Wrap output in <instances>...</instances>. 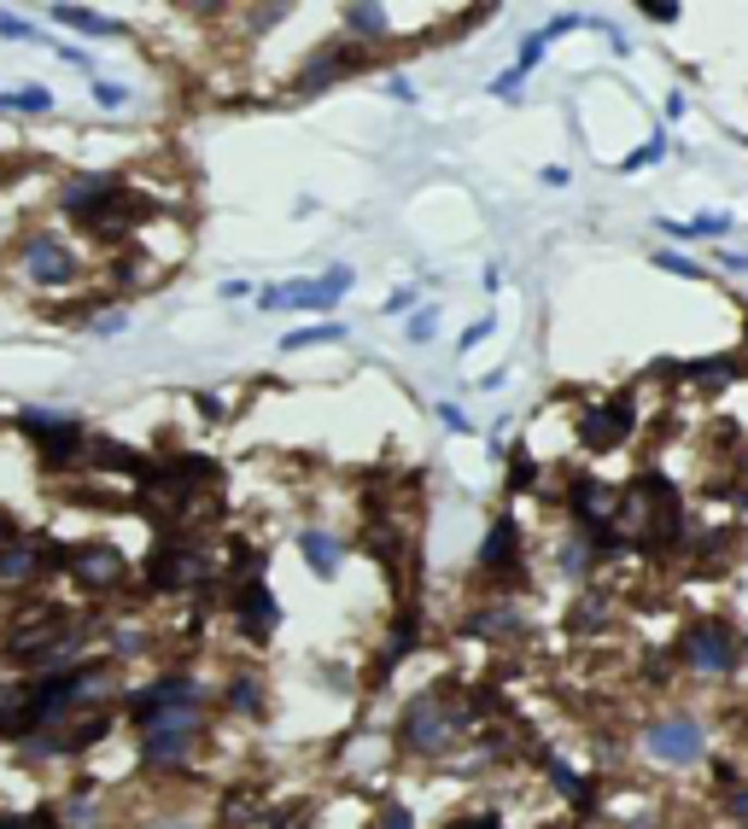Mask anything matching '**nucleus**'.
Returning <instances> with one entry per match:
<instances>
[{"label":"nucleus","instance_id":"bb28decb","mask_svg":"<svg viewBox=\"0 0 748 829\" xmlns=\"http://www.w3.org/2000/svg\"><path fill=\"white\" fill-rule=\"evenodd\" d=\"M533 485H538V462L526 456V444H514V462H509V485H503V491L521 497V491H533Z\"/></svg>","mask_w":748,"mask_h":829},{"label":"nucleus","instance_id":"f704fd0d","mask_svg":"<svg viewBox=\"0 0 748 829\" xmlns=\"http://www.w3.org/2000/svg\"><path fill=\"white\" fill-rule=\"evenodd\" d=\"M194 403H199V415H205V420H228V398H216V392H199Z\"/></svg>","mask_w":748,"mask_h":829},{"label":"nucleus","instance_id":"58836bf2","mask_svg":"<svg viewBox=\"0 0 748 829\" xmlns=\"http://www.w3.org/2000/svg\"><path fill=\"white\" fill-rule=\"evenodd\" d=\"M491 93H497V100H514V93H521V71H503V76H491Z\"/></svg>","mask_w":748,"mask_h":829},{"label":"nucleus","instance_id":"4468645a","mask_svg":"<svg viewBox=\"0 0 748 829\" xmlns=\"http://www.w3.org/2000/svg\"><path fill=\"white\" fill-rule=\"evenodd\" d=\"M568 508H573V520H579L585 531H608L620 520V491L602 485V479H573L568 485Z\"/></svg>","mask_w":748,"mask_h":829},{"label":"nucleus","instance_id":"7ed1b4c3","mask_svg":"<svg viewBox=\"0 0 748 829\" xmlns=\"http://www.w3.org/2000/svg\"><path fill=\"white\" fill-rule=\"evenodd\" d=\"M135 737H140V771H176L194 754V742L205 737V707H170L152 725H140Z\"/></svg>","mask_w":748,"mask_h":829},{"label":"nucleus","instance_id":"8fccbe9b","mask_svg":"<svg viewBox=\"0 0 748 829\" xmlns=\"http://www.w3.org/2000/svg\"><path fill=\"white\" fill-rule=\"evenodd\" d=\"M538 829H561V824H538Z\"/></svg>","mask_w":748,"mask_h":829},{"label":"nucleus","instance_id":"423d86ee","mask_svg":"<svg viewBox=\"0 0 748 829\" xmlns=\"http://www.w3.org/2000/svg\"><path fill=\"white\" fill-rule=\"evenodd\" d=\"M644 754L649 759H661V765H696V759H708V730H701V718L690 713H666V718H649L644 725Z\"/></svg>","mask_w":748,"mask_h":829},{"label":"nucleus","instance_id":"f03ea898","mask_svg":"<svg viewBox=\"0 0 748 829\" xmlns=\"http://www.w3.org/2000/svg\"><path fill=\"white\" fill-rule=\"evenodd\" d=\"M673 654L684 661V671H696V678H731L743 661V637L731 619H690L678 631Z\"/></svg>","mask_w":748,"mask_h":829},{"label":"nucleus","instance_id":"ea45409f","mask_svg":"<svg viewBox=\"0 0 748 829\" xmlns=\"http://www.w3.org/2000/svg\"><path fill=\"white\" fill-rule=\"evenodd\" d=\"M439 420H445L450 432H474V420H467V415L457 410V403H439Z\"/></svg>","mask_w":748,"mask_h":829},{"label":"nucleus","instance_id":"5701e85b","mask_svg":"<svg viewBox=\"0 0 748 829\" xmlns=\"http://www.w3.org/2000/svg\"><path fill=\"white\" fill-rule=\"evenodd\" d=\"M53 18L71 24V29H83V36H123L117 18H100V12H88V7H53Z\"/></svg>","mask_w":748,"mask_h":829},{"label":"nucleus","instance_id":"473e14b6","mask_svg":"<svg viewBox=\"0 0 748 829\" xmlns=\"http://www.w3.org/2000/svg\"><path fill=\"white\" fill-rule=\"evenodd\" d=\"M304 818H310V806H280V812H270V829H304Z\"/></svg>","mask_w":748,"mask_h":829},{"label":"nucleus","instance_id":"ddd939ff","mask_svg":"<svg viewBox=\"0 0 748 829\" xmlns=\"http://www.w3.org/2000/svg\"><path fill=\"white\" fill-rule=\"evenodd\" d=\"M479 567L497 573V585H526V567H521V526L509 514H497L486 543H479Z\"/></svg>","mask_w":748,"mask_h":829},{"label":"nucleus","instance_id":"2eb2a0df","mask_svg":"<svg viewBox=\"0 0 748 829\" xmlns=\"http://www.w3.org/2000/svg\"><path fill=\"white\" fill-rule=\"evenodd\" d=\"M83 467H100V474H129V479L140 485L152 462L140 456V450L117 444V438H94V432H88V444H83Z\"/></svg>","mask_w":748,"mask_h":829},{"label":"nucleus","instance_id":"4c0bfd02","mask_svg":"<svg viewBox=\"0 0 748 829\" xmlns=\"http://www.w3.org/2000/svg\"><path fill=\"white\" fill-rule=\"evenodd\" d=\"M0 36L7 41H41V29H29L24 18H0Z\"/></svg>","mask_w":748,"mask_h":829},{"label":"nucleus","instance_id":"9d476101","mask_svg":"<svg viewBox=\"0 0 748 829\" xmlns=\"http://www.w3.org/2000/svg\"><path fill=\"white\" fill-rule=\"evenodd\" d=\"M632 432H637V410H632V398L590 403V415L579 420V444L590 450V456H608V450H620Z\"/></svg>","mask_w":748,"mask_h":829},{"label":"nucleus","instance_id":"a211bd4d","mask_svg":"<svg viewBox=\"0 0 748 829\" xmlns=\"http://www.w3.org/2000/svg\"><path fill=\"white\" fill-rule=\"evenodd\" d=\"M514 631H521V614H514L509 602H486L462 625V637H479V643H497V637H514Z\"/></svg>","mask_w":748,"mask_h":829},{"label":"nucleus","instance_id":"2f4dec72","mask_svg":"<svg viewBox=\"0 0 748 829\" xmlns=\"http://www.w3.org/2000/svg\"><path fill=\"white\" fill-rule=\"evenodd\" d=\"M579 24H585V18H579V12H561V18H550V24H544V29H538V41H544V47H550V41H561V36H568V29H579Z\"/></svg>","mask_w":748,"mask_h":829},{"label":"nucleus","instance_id":"0eeeda50","mask_svg":"<svg viewBox=\"0 0 748 829\" xmlns=\"http://www.w3.org/2000/svg\"><path fill=\"white\" fill-rule=\"evenodd\" d=\"M65 573H71V585L83 590V596H112V590L129 585V561H123V550H117V543H105V538L76 543Z\"/></svg>","mask_w":748,"mask_h":829},{"label":"nucleus","instance_id":"09e8293b","mask_svg":"<svg viewBox=\"0 0 748 829\" xmlns=\"http://www.w3.org/2000/svg\"><path fill=\"white\" fill-rule=\"evenodd\" d=\"M737 356H743V363H748V316H743V351H737Z\"/></svg>","mask_w":748,"mask_h":829},{"label":"nucleus","instance_id":"f257e3e1","mask_svg":"<svg viewBox=\"0 0 748 829\" xmlns=\"http://www.w3.org/2000/svg\"><path fill=\"white\" fill-rule=\"evenodd\" d=\"M467 725H474V713L457 707L450 690L439 683V690H421L410 707H403V718H398V748H403V754H415V759H439V754H450V748L462 742Z\"/></svg>","mask_w":748,"mask_h":829},{"label":"nucleus","instance_id":"49530a36","mask_svg":"<svg viewBox=\"0 0 748 829\" xmlns=\"http://www.w3.org/2000/svg\"><path fill=\"white\" fill-rule=\"evenodd\" d=\"M152 829H199V824H187V818H170V824H152Z\"/></svg>","mask_w":748,"mask_h":829},{"label":"nucleus","instance_id":"a878e982","mask_svg":"<svg viewBox=\"0 0 748 829\" xmlns=\"http://www.w3.org/2000/svg\"><path fill=\"white\" fill-rule=\"evenodd\" d=\"M654 159H666V129H654L637 152H626V159H620V176H637V169H649Z\"/></svg>","mask_w":748,"mask_h":829},{"label":"nucleus","instance_id":"6e6552de","mask_svg":"<svg viewBox=\"0 0 748 829\" xmlns=\"http://www.w3.org/2000/svg\"><path fill=\"white\" fill-rule=\"evenodd\" d=\"M170 707H205V690H199V678H187V671H159V678L147 683V690H135L129 701H123V718L140 730L152 725L159 713Z\"/></svg>","mask_w":748,"mask_h":829},{"label":"nucleus","instance_id":"a19ab883","mask_svg":"<svg viewBox=\"0 0 748 829\" xmlns=\"http://www.w3.org/2000/svg\"><path fill=\"white\" fill-rule=\"evenodd\" d=\"M725 806H731V818H737V824H748V783L731 789V794H725Z\"/></svg>","mask_w":748,"mask_h":829},{"label":"nucleus","instance_id":"6ab92c4d","mask_svg":"<svg viewBox=\"0 0 748 829\" xmlns=\"http://www.w3.org/2000/svg\"><path fill=\"white\" fill-rule=\"evenodd\" d=\"M731 223H737L731 211H701L690 223H661V228L673 234V240H720V234H731Z\"/></svg>","mask_w":748,"mask_h":829},{"label":"nucleus","instance_id":"20e7f679","mask_svg":"<svg viewBox=\"0 0 748 829\" xmlns=\"http://www.w3.org/2000/svg\"><path fill=\"white\" fill-rule=\"evenodd\" d=\"M18 420V432H29V444H36V462L47 474H59V467H83V444H88V427L76 415H59V410H24L12 415Z\"/></svg>","mask_w":748,"mask_h":829},{"label":"nucleus","instance_id":"9b49d317","mask_svg":"<svg viewBox=\"0 0 748 829\" xmlns=\"http://www.w3.org/2000/svg\"><path fill=\"white\" fill-rule=\"evenodd\" d=\"M228 607H234V619H240V637H246V643H270V631L280 625V602H275V590L263 585V578L234 585L228 590Z\"/></svg>","mask_w":748,"mask_h":829},{"label":"nucleus","instance_id":"7c9ffc66","mask_svg":"<svg viewBox=\"0 0 748 829\" xmlns=\"http://www.w3.org/2000/svg\"><path fill=\"white\" fill-rule=\"evenodd\" d=\"M369 829H415V818H410V806H381Z\"/></svg>","mask_w":748,"mask_h":829},{"label":"nucleus","instance_id":"a18cd8bd","mask_svg":"<svg viewBox=\"0 0 748 829\" xmlns=\"http://www.w3.org/2000/svg\"><path fill=\"white\" fill-rule=\"evenodd\" d=\"M731 503H737V508L748 514V479H737V485H731Z\"/></svg>","mask_w":748,"mask_h":829},{"label":"nucleus","instance_id":"412c9836","mask_svg":"<svg viewBox=\"0 0 748 829\" xmlns=\"http://www.w3.org/2000/svg\"><path fill=\"white\" fill-rule=\"evenodd\" d=\"M270 812H263V794L258 789H228L223 794V824H263Z\"/></svg>","mask_w":748,"mask_h":829},{"label":"nucleus","instance_id":"f3484780","mask_svg":"<svg viewBox=\"0 0 748 829\" xmlns=\"http://www.w3.org/2000/svg\"><path fill=\"white\" fill-rule=\"evenodd\" d=\"M299 550H304V567L316 573V578H334L339 561H346V543L327 538L322 526H304V531H299Z\"/></svg>","mask_w":748,"mask_h":829},{"label":"nucleus","instance_id":"de8ad7c7","mask_svg":"<svg viewBox=\"0 0 748 829\" xmlns=\"http://www.w3.org/2000/svg\"><path fill=\"white\" fill-rule=\"evenodd\" d=\"M626 829H654V818H626Z\"/></svg>","mask_w":748,"mask_h":829},{"label":"nucleus","instance_id":"39448f33","mask_svg":"<svg viewBox=\"0 0 748 829\" xmlns=\"http://www.w3.org/2000/svg\"><path fill=\"white\" fill-rule=\"evenodd\" d=\"M18 269L29 287H47V292H59V287H76V275H83V263H76V252L65 246V234H24L18 240Z\"/></svg>","mask_w":748,"mask_h":829},{"label":"nucleus","instance_id":"79ce46f5","mask_svg":"<svg viewBox=\"0 0 748 829\" xmlns=\"http://www.w3.org/2000/svg\"><path fill=\"white\" fill-rule=\"evenodd\" d=\"M644 18H654V24H678V7H666V0H649Z\"/></svg>","mask_w":748,"mask_h":829},{"label":"nucleus","instance_id":"c85d7f7f","mask_svg":"<svg viewBox=\"0 0 748 829\" xmlns=\"http://www.w3.org/2000/svg\"><path fill=\"white\" fill-rule=\"evenodd\" d=\"M654 269H666V275H684V280H701V263H690L684 252H654Z\"/></svg>","mask_w":748,"mask_h":829},{"label":"nucleus","instance_id":"393cba45","mask_svg":"<svg viewBox=\"0 0 748 829\" xmlns=\"http://www.w3.org/2000/svg\"><path fill=\"white\" fill-rule=\"evenodd\" d=\"M346 339V327L339 322H322V327H299V334L280 339V351H304V346H339Z\"/></svg>","mask_w":748,"mask_h":829},{"label":"nucleus","instance_id":"4be33fe9","mask_svg":"<svg viewBox=\"0 0 748 829\" xmlns=\"http://www.w3.org/2000/svg\"><path fill=\"white\" fill-rule=\"evenodd\" d=\"M346 24H351V41L357 47L386 41V7H346Z\"/></svg>","mask_w":748,"mask_h":829},{"label":"nucleus","instance_id":"c756f323","mask_svg":"<svg viewBox=\"0 0 748 829\" xmlns=\"http://www.w3.org/2000/svg\"><path fill=\"white\" fill-rule=\"evenodd\" d=\"M403 334H410V339H415V346H427V339H433V334H439V316H433V310H415V316H410V322H403Z\"/></svg>","mask_w":748,"mask_h":829},{"label":"nucleus","instance_id":"c9c22d12","mask_svg":"<svg viewBox=\"0 0 748 829\" xmlns=\"http://www.w3.org/2000/svg\"><path fill=\"white\" fill-rule=\"evenodd\" d=\"M94 334L100 339H112V334H123V327H129V310H112V316H100V322H88Z\"/></svg>","mask_w":748,"mask_h":829},{"label":"nucleus","instance_id":"cd10ccee","mask_svg":"<svg viewBox=\"0 0 748 829\" xmlns=\"http://www.w3.org/2000/svg\"><path fill=\"white\" fill-rule=\"evenodd\" d=\"M0 112H53V93L47 88H18V93L0 100Z\"/></svg>","mask_w":748,"mask_h":829},{"label":"nucleus","instance_id":"1a4fd4ad","mask_svg":"<svg viewBox=\"0 0 748 829\" xmlns=\"http://www.w3.org/2000/svg\"><path fill=\"white\" fill-rule=\"evenodd\" d=\"M351 263H334L322 280H292V287H263L258 310H334L351 292Z\"/></svg>","mask_w":748,"mask_h":829},{"label":"nucleus","instance_id":"dca6fc26","mask_svg":"<svg viewBox=\"0 0 748 829\" xmlns=\"http://www.w3.org/2000/svg\"><path fill=\"white\" fill-rule=\"evenodd\" d=\"M544 777H550V789H556V794H568L579 818H590V812H597V783H590V777H579L561 754H550V748H544Z\"/></svg>","mask_w":748,"mask_h":829},{"label":"nucleus","instance_id":"b1692460","mask_svg":"<svg viewBox=\"0 0 748 829\" xmlns=\"http://www.w3.org/2000/svg\"><path fill=\"white\" fill-rule=\"evenodd\" d=\"M602 625H608V596H590L585 590V596L573 602V614H568V631L585 637V631H602Z\"/></svg>","mask_w":748,"mask_h":829},{"label":"nucleus","instance_id":"72a5a7b5","mask_svg":"<svg viewBox=\"0 0 748 829\" xmlns=\"http://www.w3.org/2000/svg\"><path fill=\"white\" fill-rule=\"evenodd\" d=\"M445 829H503V818L497 812H467V818H450Z\"/></svg>","mask_w":748,"mask_h":829},{"label":"nucleus","instance_id":"f8f14e48","mask_svg":"<svg viewBox=\"0 0 748 829\" xmlns=\"http://www.w3.org/2000/svg\"><path fill=\"white\" fill-rule=\"evenodd\" d=\"M363 65H369V53L357 41H334V47H322V53L304 59V71H299V83H292V93H322V88H334L339 76H357Z\"/></svg>","mask_w":748,"mask_h":829},{"label":"nucleus","instance_id":"e433bc0d","mask_svg":"<svg viewBox=\"0 0 748 829\" xmlns=\"http://www.w3.org/2000/svg\"><path fill=\"white\" fill-rule=\"evenodd\" d=\"M386 316H403V310H415V287H398V292H386Z\"/></svg>","mask_w":748,"mask_h":829},{"label":"nucleus","instance_id":"aec40b11","mask_svg":"<svg viewBox=\"0 0 748 829\" xmlns=\"http://www.w3.org/2000/svg\"><path fill=\"white\" fill-rule=\"evenodd\" d=\"M223 707L228 713H263V683L252 678V671H240V678H228V690H223Z\"/></svg>","mask_w":748,"mask_h":829},{"label":"nucleus","instance_id":"3c124183","mask_svg":"<svg viewBox=\"0 0 748 829\" xmlns=\"http://www.w3.org/2000/svg\"><path fill=\"white\" fill-rule=\"evenodd\" d=\"M737 829H748V824H737Z\"/></svg>","mask_w":748,"mask_h":829},{"label":"nucleus","instance_id":"37998d69","mask_svg":"<svg viewBox=\"0 0 748 829\" xmlns=\"http://www.w3.org/2000/svg\"><path fill=\"white\" fill-rule=\"evenodd\" d=\"M94 100H100V105H123V88H117V83H105V76H100V83H94Z\"/></svg>","mask_w":748,"mask_h":829},{"label":"nucleus","instance_id":"c03bdc74","mask_svg":"<svg viewBox=\"0 0 748 829\" xmlns=\"http://www.w3.org/2000/svg\"><path fill=\"white\" fill-rule=\"evenodd\" d=\"M491 334V322H474V327H467V334H462V351H474L479 346V339H486Z\"/></svg>","mask_w":748,"mask_h":829}]
</instances>
